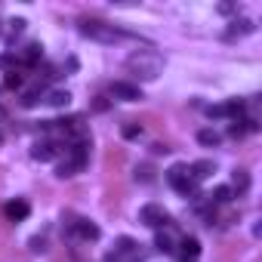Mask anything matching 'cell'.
Returning <instances> with one entry per match:
<instances>
[{"mask_svg":"<svg viewBox=\"0 0 262 262\" xmlns=\"http://www.w3.org/2000/svg\"><path fill=\"white\" fill-rule=\"evenodd\" d=\"M231 191H237V194H244L247 188H250V173L247 170H234L231 173V185H228Z\"/></svg>","mask_w":262,"mask_h":262,"instance_id":"2e32d148","label":"cell"},{"mask_svg":"<svg viewBox=\"0 0 262 262\" xmlns=\"http://www.w3.org/2000/svg\"><path fill=\"white\" fill-rule=\"evenodd\" d=\"M256 31V25L250 22V19H234L231 22V28L225 31V40H234V37H247V34H253Z\"/></svg>","mask_w":262,"mask_h":262,"instance_id":"30bf717a","label":"cell"},{"mask_svg":"<svg viewBox=\"0 0 262 262\" xmlns=\"http://www.w3.org/2000/svg\"><path fill=\"white\" fill-rule=\"evenodd\" d=\"M167 182L179 191V194H198V185H194V179L188 176V164H173L170 170H167Z\"/></svg>","mask_w":262,"mask_h":262,"instance_id":"3957f363","label":"cell"},{"mask_svg":"<svg viewBox=\"0 0 262 262\" xmlns=\"http://www.w3.org/2000/svg\"><path fill=\"white\" fill-rule=\"evenodd\" d=\"M151 151H155V155H167V151H170V148H167V145H161V142H158V145H151Z\"/></svg>","mask_w":262,"mask_h":262,"instance_id":"83f0119b","label":"cell"},{"mask_svg":"<svg viewBox=\"0 0 262 262\" xmlns=\"http://www.w3.org/2000/svg\"><path fill=\"white\" fill-rule=\"evenodd\" d=\"M43 102L53 105V108H65V105L71 102V93H68V90H53V93L43 96Z\"/></svg>","mask_w":262,"mask_h":262,"instance_id":"5bb4252c","label":"cell"},{"mask_svg":"<svg viewBox=\"0 0 262 262\" xmlns=\"http://www.w3.org/2000/svg\"><path fill=\"white\" fill-rule=\"evenodd\" d=\"M31 250H34V253H43V250H47V241H43V237H34V241H31Z\"/></svg>","mask_w":262,"mask_h":262,"instance_id":"d4e9b609","label":"cell"},{"mask_svg":"<svg viewBox=\"0 0 262 262\" xmlns=\"http://www.w3.org/2000/svg\"><path fill=\"white\" fill-rule=\"evenodd\" d=\"M123 136H126V139L142 136V126H139V123H126V126H123Z\"/></svg>","mask_w":262,"mask_h":262,"instance_id":"cb8c5ba5","label":"cell"},{"mask_svg":"<svg viewBox=\"0 0 262 262\" xmlns=\"http://www.w3.org/2000/svg\"><path fill=\"white\" fill-rule=\"evenodd\" d=\"M219 13L231 16V13H237V4H219Z\"/></svg>","mask_w":262,"mask_h":262,"instance_id":"484cf974","label":"cell"},{"mask_svg":"<svg viewBox=\"0 0 262 262\" xmlns=\"http://www.w3.org/2000/svg\"><path fill=\"white\" fill-rule=\"evenodd\" d=\"M40 56H43V47H40V43H28V47L19 53L22 65H28V68H31V65H37V62H40Z\"/></svg>","mask_w":262,"mask_h":262,"instance_id":"7c38bea8","label":"cell"},{"mask_svg":"<svg viewBox=\"0 0 262 262\" xmlns=\"http://www.w3.org/2000/svg\"><path fill=\"white\" fill-rule=\"evenodd\" d=\"M43 96H47V90H43V83H37V86L25 90L19 102H22V108H34V105H40V102H43Z\"/></svg>","mask_w":262,"mask_h":262,"instance_id":"8fae6325","label":"cell"},{"mask_svg":"<svg viewBox=\"0 0 262 262\" xmlns=\"http://www.w3.org/2000/svg\"><path fill=\"white\" fill-rule=\"evenodd\" d=\"M4 86H7V90H19V86H22V74H19V71H7Z\"/></svg>","mask_w":262,"mask_h":262,"instance_id":"44dd1931","label":"cell"},{"mask_svg":"<svg viewBox=\"0 0 262 262\" xmlns=\"http://www.w3.org/2000/svg\"><path fill=\"white\" fill-rule=\"evenodd\" d=\"M179 250H182L185 259H198V253H201V241H198L194 234H185V237L179 241Z\"/></svg>","mask_w":262,"mask_h":262,"instance_id":"4fadbf2b","label":"cell"},{"mask_svg":"<svg viewBox=\"0 0 262 262\" xmlns=\"http://www.w3.org/2000/svg\"><path fill=\"white\" fill-rule=\"evenodd\" d=\"M139 222L148 225V228H167V225H173L170 213H167L161 204H145V207L139 210Z\"/></svg>","mask_w":262,"mask_h":262,"instance_id":"277c9868","label":"cell"},{"mask_svg":"<svg viewBox=\"0 0 262 262\" xmlns=\"http://www.w3.org/2000/svg\"><path fill=\"white\" fill-rule=\"evenodd\" d=\"M234 198V191L228 188V185H219V188H213V194H210V204L213 207H219V204H228Z\"/></svg>","mask_w":262,"mask_h":262,"instance_id":"e0dca14e","label":"cell"},{"mask_svg":"<svg viewBox=\"0 0 262 262\" xmlns=\"http://www.w3.org/2000/svg\"><path fill=\"white\" fill-rule=\"evenodd\" d=\"M0 65L13 68V65H22V59H19V53H4V56H0Z\"/></svg>","mask_w":262,"mask_h":262,"instance_id":"7402d4cb","label":"cell"},{"mask_svg":"<svg viewBox=\"0 0 262 262\" xmlns=\"http://www.w3.org/2000/svg\"><path fill=\"white\" fill-rule=\"evenodd\" d=\"M0 142H4V133H0Z\"/></svg>","mask_w":262,"mask_h":262,"instance_id":"f546056e","label":"cell"},{"mask_svg":"<svg viewBox=\"0 0 262 262\" xmlns=\"http://www.w3.org/2000/svg\"><path fill=\"white\" fill-rule=\"evenodd\" d=\"M62 148H65L62 142H56V139H43V142H37V145L31 148V158H34V161H56Z\"/></svg>","mask_w":262,"mask_h":262,"instance_id":"8992f818","label":"cell"},{"mask_svg":"<svg viewBox=\"0 0 262 262\" xmlns=\"http://www.w3.org/2000/svg\"><path fill=\"white\" fill-rule=\"evenodd\" d=\"M182 262H194V259H185V256H182Z\"/></svg>","mask_w":262,"mask_h":262,"instance_id":"f1b7e54d","label":"cell"},{"mask_svg":"<svg viewBox=\"0 0 262 262\" xmlns=\"http://www.w3.org/2000/svg\"><path fill=\"white\" fill-rule=\"evenodd\" d=\"M136 179H142V182H151V179H155V170L142 164V167H136Z\"/></svg>","mask_w":262,"mask_h":262,"instance_id":"603a6c76","label":"cell"},{"mask_svg":"<svg viewBox=\"0 0 262 262\" xmlns=\"http://www.w3.org/2000/svg\"><path fill=\"white\" fill-rule=\"evenodd\" d=\"M198 142L207 145V148H216V145L222 142V136L216 133V129H201V133H198Z\"/></svg>","mask_w":262,"mask_h":262,"instance_id":"ac0fdd59","label":"cell"},{"mask_svg":"<svg viewBox=\"0 0 262 262\" xmlns=\"http://www.w3.org/2000/svg\"><path fill=\"white\" fill-rule=\"evenodd\" d=\"M80 34L90 37V40H96V43H120V40L129 37L117 25H108V22H99V19H83L80 22Z\"/></svg>","mask_w":262,"mask_h":262,"instance_id":"7a4b0ae2","label":"cell"},{"mask_svg":"<svg viewBox=\"0 0 262 262\" xmlns=\"http://www.w3.org/2000/svg\"><path fill=\"white\" fill-rule=\"evenodd\" d=\"M213 173H216V164H213V161H198V164H191V167H188V176L194 179V185H201V182H204V179H210Z\"/></svg>","mask_w":262,"mask_h":262,"instance_id":"ba28073f","label":"cell"},{"mask_svg":"<svg viewBox=\"0 0 262 262\" xmlns=\"http://www.w3.org/2000/svg\"><path fill=\"white\" fill-rule=\"evenodd\" d=\"M123 68L133 77H139V80H155L164 71V56L155 53V50H136L133 56H126Z\"/></svg>","mask_w":262,"mask_h":262,"instance_id":"6da1fadb","label":"cell"},{"mask_svg":"<svg viewBox=\"0 0 262 262\" xmlns=\"http://www.w3.org/2000/svg\"><path fill=\"white\" fill-rule=\"evenodd\" d=\"M108 93H111L114 99H120V102H139V99H142L139 83H129V80H114V83L108 86Z\"/></svg>","mask_w":262,"mask_h":262,"instance_id":"5b68a950","label":"cell"},{"mask_svg":"<svg viewBox=\"0 0 262 262\" xmlns=\"http://www.w3.org/2000/svg\"><path fill=\"white\" fill-rule=\"evenodd\" d=\"M207 114H210V117H222V105H210Z\"/></svg>","mask_w":262,"mask_h":262,"instance_id":"4316f807","label":"cell"},{"mask_svg":"<svg viewBox=\"0 0 262 262\" xmlns=\"http://www.w3.org/2000/svg\"><path fill=\"white\" fill-rule=\"evenodd\" d=\"M68 234H77L80 241H99V225H93L90 219H74L68 222Z\"/></svg>","mask_w":262,"mask_h":262,"instance_id":"52a82bcc","label":"cell"},{"mask_svg":"<svg viewBox=\"0 0 262 262\" xmlns=\"http://www.w3.org/2000/svg\"><path fill=\"white\" fill-rule=\"evenodd\" d=\"M155 250H161V253H176V244H173L170 234L158 231V237H155Z\"/></svg>","mask_w":262,"mask_h":262,"instance_id":"d6986e66","label":"cell"},{"mask_svg":"<svg viewBox=\"0 0 262 262\" xmlns=\"http://www.w3.org/2000/svg\"><path fill=\"white\" fill-rule=\"evenodd\" d=\"M25 25H28L25 19H13V22H10V34H7V43H13V40H16L22 31H25Z\"/></svg>","mask_w":262,"mask_h":262,"instance_id":"ffe728a7","label":"cell"},{"mask_svg":"<svg viewBox=\"0 0 262 262\" xmlns=\"http://www.w3.org/2000/svg\"><path fill=\"white\" fill-rule=\"evenodd\" d=\"M4 213L13 219V222H22V219H28V213H31V207H28V201H22V198H16V201H10L7 207H4Z\"/></svg>","mask_w":262,"mask_h":262,"instance_id":"9c48e42d","label":"cell"},{"mask_svg":"<svg viewBox=\"0 0 262 262\" xmlns=\"http://www.w3.org/2000/svg\"><path fill=\"white\" fill-rule=\"evenodd\" d=\"M244 111H247V105H244L241 99H228V102L222 105V117H231V120L244 117Z\"/></svg>","mask_w":262,"mask_h":262,"instance_id":"9a60e30c","label":"cell"}]
</instances>
